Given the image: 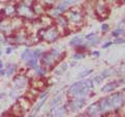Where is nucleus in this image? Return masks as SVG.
Masks as SVG:
<instances>
[{
    "label": "nucleus",
    "instance_id": "obj_1",
    "mask_svg": "<svg viewBox=\"0 0 125 117\" xmlns=\"http://www.w3.org/2000/svg\"><path fill=\"white\" fill-rule=\"evenodd\" d=\"M16 7H17V14L21 18H27V19L33 18L34 13L32 9L28 4H26L25 2L20 3V4H18V6H16Z\"/></svg>",
    "mask_w": 125,
    "mask_h": 117
},
{
    "label": "nucleus",
    "instance_id": "obj_2",
    "mask_svg": "<svg viewBox=\"0 0 125 117\" xmlns=\"http://www.w3.org/2000/svg\"><path fill=\"white\" fill-rule=\"evenodd\" d=\"M60 56L56 50H52V51H49V52H46L43 54V58H42V63L43 65L45 66H52L54 63H55V60L57 58V57Z\"/></svg>",
    "mask_w": 125,
    "mask_h": 117
},
{
    "label": "nucleus",
    "instance_id": "obj_3",
    "mask_svg": "<svg viewBox=\"0 0 125 117\" xmlns=\"http://www.w3.org/2000/svg\"><path fill=\"white\" fill-rule=\"evenodd\" d=\"M58 38V30L55 28V27H49V28L45 29L44 34L42 36V40H44L48 43L54 42Z\"/></svg>",
    "mask_w": 125,
    "mask_h": 117
},
{
    "label": "nucleus",
    "instance_id": "obj_4",
    "mask_svg": "<svg viewBox=\"0 0 125 117\" xmlns=\"http://www.w3.org/2000/svg\"><path fill=\"white\" fill-rule=\"evenodd\" d=\"M1 12H2V16L5 17L6 19L15 18V15L17 14V7L13 3H7V4L3 6Z\"/></svg>",
    "mask_w": 125,
    "mask_h": 117
},
{
    "label": "nucleus",
    "instance_id": "obj_5",
    "mask_svg": "<svg viewBox=\"0 0 125 117\" xmlns=\"http://www.w3.org/2000/svg\"><path fill=\"white\" fill-rule=\"evenodd\" d=\"M13 81H14V84L17 88H24L25 86L28 84V79H27L25 75H22V74L16 75Z\"/></svg>",
    "mask_w": 125,
    "mask_h": 117
},
{
    "label": "nucleus",
    "instance_id": "obj_6",
    "mask_svg": "<svg viewBox=\"0 0 125 117\" xmlns=\"http://www.w3.org/2000/svg\"><path fill=\"white\" fill-rule=\"evenodd\" d=\"M96 13L101 17H104L107 15V11L105 7V2L104 0H98L96 3Z\"/></svg>",
    "mask_w": 125,
    "mask_h": 117
},
{
    "label": "nucleus",
    "instance_id": "obj_7",
    "mask_svg": "<svg viewBox=\"0 0 125 117\" xmlns=\"http://www.w3.org/2000/svg\"><path fill=\"white\" fill-rule=\"evenodd\" d=\"M108 103H109V106L113 107V108H118L122 105V98H121V95L120 94H114L112 95L111 97L108 98Z\"/></svg>",
    "mask_w": 125,
    "mask_h": 117
},
{
    "label": "nucleus",
    "instance_id": "obj_8",
    "mask_svg": "<svg viewBox=\"0 0 125 117\" xmlns=\"http://www.w3.org/2000/svg\"><path fill=\"white\" fill-rule=\"evenodd\" d=\"M24 114V111L21 109L18 103H16L13 107H11V116L10 117H21Z\"/></svg>",
    "mask_w": 125,
    "mask_h": 117
},
{
    "label": "nucleus",
    "instance_id": "obj_9",
    "mask_svg": "<svg viewBox=\"0 0 125 117\" xmlns=\"http://www.w3.org/2000/svg\"><path fill=\"white\" fill-rule=\"evenodd\" d=\"M19 104V106L21 107V109L23 111H27L30 107V103H29V99L28 98H25V97H23V98H19V100L17 101Z\"/></svg>",
    "mask_w": 125,
    "mask_h": 117
},
{
    "label": "nucleus",
    "instance_id": "obj_10",
    "mask_svg": "<svg viewBox=\"0 0 125 117\" xmlns=\"http://www.w3.org/2000/svg\"><path fill=\"white\" fill-rule=\"evenodd\" d=\"M88 113L91 116L93 117H95L99 114V108H98V105H96V104H93L92 106H90L89 108V110H88Z\"/></svg>",
    "mask_w": 125,
    "mask_h": 117
},
{
    "label": "nucleus",
    "instance_id": "obj_11",
    "mask_svg": "<svg viewBox=\"0 0 125 117\" xmlns=\"http://www.w3.org/2000/svg\"><path fill=\"white\" fill-rule=\"evenodd\" d=\"M32 11H33L34 15H39V16H41V15H43V14L45 13L44 7H43V6L40 4V3H36V4H33Z\"/></svg>",
    "mask_w": 125,
    "mask_h": 117
},
{
    "label": "nucleus",
    "instance_id": "obj_12",
    "mask_svg": "<svg viewBox=\"0 0 125 117\" xmlns=\"http://www.w3.org/2000/svg\"><path fill=\"white\" fill-rule=\"evenodd\" d=\"M32 58H33V52L31 51L30 49L24 50V51L22 52V54H21V58L22 60H24V61H29Z\"/></svg>",
    "mask_w": 125,
    "mask_h": 117
},
{
    "label": "nucleus",
    "instance_id": "obj_13",
    "mask_svg": "<svg viewBox=\"0 0 125 117\" xmlns=\"http://www.w3.org/2000/svg\"><path fill=\"white\" fill-rule=\"evenodd\" d=\"M69 19L73 22H79L81 20V15L78 12H71L69 15Z\"/></svg>",
    "mask_w": 125,
    "mask_h": 117
},
{
    "label": "nucleus",
    "instance_id": "obj_14",
    "mask_svg": "<svg viewBox=\"0 0 125 117\" xmlns=\"http://www.w3.org/2000/svg\"><path fill=\"white\" fill-rule=\"evenodd\" d=\"M87 40H88V45H94V44H96L97 41H98V37L96 36L95 34H91V35H89V36L87 37Z\"/></svg>",
    "mask_w": 125,
    "mask_h": 117
},
{
    "label": "nucleus",
    "instance_id": "obj_15",
    "mask_svg": "<svg viewBox=\"0 0 125 117\" xmlns=\"http://www.w3.org/2000/svg\"><path fill=\"white\" fill-rule=\"evenodd\" d=\"M83 39H84L83 36H77V37L72 39L71 42H70V44L71 45H80L81 43L83 42Z\"/></svg>",
    "mask_w": 125,
    "mask_h": 117
},
{
    "label": "nucleus",
    "instance_id": "obj_16",
    "mask_svg": "<svg viewBox=\"0 0 125 117\" xmlns=\"http://www.w3.org/2000/svg\"><path fill=\"white\" fill-rule=\"evenodd\" d=\"M117 87V84L116 83H109V84H106L102 88V91L103 92H109V91H113L114 89Z\"/></svg>",
    "mask_w": 125,
    "mask_h": 117
},
{
    "label": "nucleus",
    "instance_id": "obj_17",
    "mask_svg": "<svg viewBox=\"0 0 125 117\" xmlns=\"http://www.w3.org/2000/svg\"><path fill=\"white\" fill-rule=\"evenodd\" d=\"M5 70H6L7 76H10V75L15 72V70H16V65H10V64H7V67H6Z\"/></svg>",
    "mask_w": 125,
    "mask_h": 117
},
{
    "label": "nucleus",
    "instance_id": "obj_18",
    "mask_svg": "<svg viewBox=\"0 0 125 117\" xmlns=\"http://www.w3.org/2000/svg\"><path fill=\"white\" fill-rule=\"evenodd\" d=\"M100 106H101V109H102V110H107V109L111 108L107 98H105V99H102V100H101V101H100Z\"/></svg>",
    "mask_w": 125,
    "mask_h": 117
},
{
    "label": "nucleus",
    "instance_id": "obj_19",
    "mask_svg": "<svg viewBox=\"0 0 125 117\" xmlns=\"http://www.w3.org/2000/svg\"><path fill=\"white\" fill-rule=\"evenodd\" d=\"M61 99H62V96H61V95L56 96L55 98H54V99L51 101V107H52V108H53V107H56L57 105L61 103Z\"/></svg>",
    "mask_w": 125,
    "mask_h": 117
},
{
    "label": "nucleus",
    "instance_id": "obj_20",
    "mask_svg": "<svg viewBox=\"0 0 125 117\" xmlns=\"http://www.w3.org/2000/svg\"><path fill=\"white\" fill-rule=\"evenodd\" d=\"M37 63H38L37 58H32L31 60L28 61V66H29V67H36V66H37Z\"/></svg>",
    "mask_w": 125,
    "mask_h": 117
},
{
    "label": "nucleus",
    "instance_id": "obj_21",
    "mask_svg": "<svg viewBox=\"0 0 125 117\" xmlns=\"http://www.w3.org/2000/svg\"><path fill=\"white\" fill-rule=\"evenodd\" d=\"M74 105H75V107L78 108V107H83L84 105V99H76L75 101H74Z\"/></svg>",
    "mask_w": 125,
    "mask_h": 117
},
{
    "label": "nucleus",
    "instance_id": "obj_22",
    "mask_svg": "<svg viewBox=\"0 0 125 117\" xmlns=\"http://www.w3.org/2000/svg\"><path fill=\"white\" fill-rule=\"evenodd\" d=\"M57 22L61 24V26H64L65 27L66 25H67V19L64 18V17H60V18H58Z\"/></svg>",
    "mask_w": 125,
    "mask_h": 117
},
{
    "label": "nucleus",
    "instance_id": "obj_23",
    "mask_svg": "<svg viewBox=\"0 0 125 117\" xmlns=\"http://www.w3.org/2000/svg\"><path fill=\"white\" fill-rule=\"evenodd\" d=\"M66 69H67V65L64 63V64H62V66H61V69H60V70H56L55 73H56V74H61V73H62V72H64Z\"/></svg>",
    "mask_w": 125,
    "mask_h": 117
},
{
    "label": "nucleus",
    "instance_id": "obj_24",
    "mask_svg": "<svg viewBox=\"0 0 125 117\" xmlns=\"http://www.w3.org/2000/svg\"><path fill=\"white\" fill-rule=\"evenodd\" d=\"M122 33H124L123 29H117V30H115V32H113V36H114V37H118L119 35L122 34Z\"/></svg>",
    "mask_w": 125,
    "mask_h": 117
},
{
    "label": "nucleus",
    "instance_id": "obj_25",
    "mask_svg": "<svg viewBox=\"0 0 125 117\" xmlns=\"http://www.w3.org/2000/svg\"><path fill=\"white\" fill-rule=\"evenodd\" d=\"M78 0H65V4L67 5V4H72V3H75V2H77Z\"/></svg>",
    "mask_w": 125,
    "mask_h": 117
},
{
    "label": "nucleus",
    "instance_id": "obj_26",
    "mask_svg": "<svg viewBox=\"0 0 125 117\" xmlns=\"http://www.w3.org/2000/svg\"><path fill=\"white\" fill-rule=\"evenodd\" d=\"M41 53H42L41 49H38V50H36V51L33 52V58H36V57H39V56H41Z\"/></svg>",
    "mask_w": 125,
    "mask_h": 117
},
{
    "label": "nucleus",
    "instance_id": "obj_27",
    "mask_svg": "<svg viewBox=\"0 0 125 117\" xmlns=\"http://www.w3.org/2000/svg\"><path fill=\"white\" fill-rule=\"evenodd\" d=\"M83 58V54H81V53H77L74 56V58H76V60H78V58Z\"/></svg>",
    "mask_w": 125,
    "mask_h": 117
},
{
    "label": "nucleus",
    "instance_id": "obj_28",
    "mask_svg": "<svg viewBox=\"0 0 125 117\" xmlns=\"http://www.w3.org/2000/svg\"><path fill=\"white\" fill-rule=\"evenodd\" d=\"M91 72H92V70H89V71H84V72H83V73H80L79 76L83 77V76H84L85 74H89V73H91Z\"/></svg>",
    "mask_w": 125,
    "mask_h": 117
},
{
    "label": "nucleus",
    "instance_id": "obj_29",
    "mask_svg": "<svg viewBox=\"0 0 125 117\" xmlns=\"http://www.w3.org/2000/svg\"><path fill=\"white\" fill-rule=\"evenodd\" d=\"M5 73H6V70H5V69H1V70H0V76L4 75Z\"/></svg>",
    "mask_w": 125,
    "mask_h": 117
},
{
    "label": "nucleus",
    "instance_id": "obj_30",
    "mask_svg": "<svg viewBox=\"0 0 125 117\" xmlns=\"http://www.w3.org/2000/svg\"><path fill=\"white\" fill-rule=\"evenodd\" d=\"M107 29H108V25L107 24L102 25V30H107Z\"/></svg>",
    "mask_w": 125,
    "mask_h": 117
},
{
    "label": "nucleus",
    "instance_id": "obj_31",
    "mask_svg": "<svg viewBox=\"0 0 125 117\" xmlns=\"http://www.w3.org/2000/svg\"><path fill=\"white\" fill-rule=\"evenodd\" d=\"M125 40H124V39H118V40H117L116 41V43H123Z\"/></svg>",
    "mask_w": 125,
    "mask_h": 117
},
{
    "label": "nucleus",
    "instance_id": "obj_32",
    "mask_svg": "<svg viewBox=\"0 0 125 117\" xmlns=\"http://www.w3.org/2000/svg\"><path fill=\"white\" fill-rule=\"evenodd\" d=\"M46 3H48V4H51V3L54 2V0H45Z\"/></svg>",
    "mask_w": 125,
    "mask_h": 117
},
{
    "label": "nucleus",
    "instance_id": "obj_33",
    "mask_svg": "<svg viewBox=\"0 0 125 117\" xmlns=\"http://www.w3.org/2000/svg\"><path fill=\"white\" fill-rule=\"evenodd\" d=\"M6 53H10L11 52V48L10 47H9V48H6V51H5Z\"/></svg>",
    "mask_w": 125,
    "mask_h": 117
},
{
    "label": "nucleus",
    "instance_id": "obj_34",
    "mask_svg": "<svg viewBox=\"0 0 125 117\" xmlns=\"http://www.w3.org/2000/svg\"><path fill=\"white\" fill-rule=\"evenodd\" d=\"M55 117H62V115L61 114V111H60V112H57V114H56Z\"/></svg>",
    "mask_w": 125,
    "mask_h": 117
},
{
    "label": "nucleus",
    "instance_id": "obj_35",
    "mask_svg": "<svg viewBox=\"0 0 125 117\" xmlns=\"http://www.w3.org/2000/svg\"><path fill=\"white\" fill-rule=\"evenodd\" d=\"M100 82V79L99 77H97V79H95V83H99Z\"/></svg>",
    "mask_w": 125,
    "mask_h": 117
},
{
    "label": "nucleus",
    "instance_id": "obj_36",
    "mask_svg": "<svg viewBox=\"0 0 125 117\" xmlns=\"http://www.w3.org/2000/svg\"><path fill=\"white\" fill-rule=\"evenodd\" d=\"M2 67H3V64H2V62H1V61H0V70H1V69H2Z\"/></svg>",
    "mask_w": 125,
    "mask_h": 117
},
{
    "label": "nucleus",
    "instance_id": "obj_37",
    "mask_svg": "<svg viewBox=\"0 0 125 117\" xmlns=\"http://www.w3.org/2000/svg\"><path fill=\"white\" fill-rule=\"evenodd\" d=\"M1 18H2V12L0 11V19H1Z\"/></svg>",
    "mask_w": 125,
    "mask_h": 117
},
{
    "label": "nucleus",
    "instance_id": "obj_38",
    "mask_svg": "<svg viewBox=\"0 0 125 117\" xmlns=\"http://www.w3.org/2000/svg\"><path fill=\"white\" fill-rule=\"evenodd\" d=\"M123 98H124V99H125V90H124V91H123Z\"/></svg>",
    "mask_w": 125,
    "mask_h": 117
},
{
    "label": "nucleus",
    "instance_id": "obj_39",
    "mask_svg": "<svg viewBox=\"0 0 125 117\" xmlns=\"http://www.w3.org/2000/svg\"><path fill=\"white\" fill-rule=\"evenodd\" d=\"M2 41H3V39H2L1 37H0V44H1V43H2Z\"/></svg>",
    "mask_w": 125,
    "mask_h": 117
},
{
    "label": "nucleus",
    "instance_id": "obj_40",
    "mask_svg": "<svg viewBox=\"0 0 125 117\" xmlns=\"http://www.w3.org/2000/svg\"><path fill=\"white\" fill-rule=\"evenodd\" d=\"M2 117H7V116H4V115H3V116H2Z\"/></svg>",
    "mask_w": 125,
    "mask_h": 117
},
{
    "label": "nucleus",
    "instance_id": "obj_41",
    "mask_svg": "<svg viewBox=\"0 0 125 117\" xmlns=\"http://www.w3.org/2000/svg\"><path fill=\"white\" fill-rule=\"evenodd\" d=\"M0 56H1V51H0Z\"/></svg>",
    "mask_w": 125,
    "mask_h": 117
},
{
    "label": "nucleus",
    "instance_id": "obj_42",
    "mask_svg": "<svg viewBox=\"0 0 125 117\" xmlns=\"http://www.w3.org/2000/svg\"><path fill=\"white\" fill-rule=\"evenodd\" d=\"M122 1H125V0H122Z\"/></svg>",
    "mask_w": 125,
    "mask_h": 117
}]
</instances>
